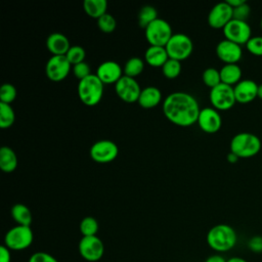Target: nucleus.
I'll return each instance as SVG.
<instances>
[{"label":"nucleus","mask_w":262,"mask_h":262,"mask_svg":"<svg viewBox=\"0 0 262 262\" xmlns=\"http://www.w3.org/2000/svg\"><path fill=\"white\" fill-rule=\"evenodd\" d=\"M201 108L196 98L184 91H175L167 95L163 102L165 117L174 125L189 127L198 122Z\"/></svg>","instance_id":"1"},{"label":"nucleus","mask_w":262,"mask_h":262,"mask_svg":"<svg viewBox=\"0 0 262 262\" xmlns=\"http://www.w3.org/2000/svg\"><path fill=\"white\" fill-rule=\"evenodd\" d=\"M208 246L217 253H224L231 250L237 241L233 227L228 224H217L211 227L207 233Z\"/></svg>","instance_id":"2"},{"label":"nucleus","mask_w":262,"mask_h":262,"mask_svg":"<svg viewBox=\"0 0 262 262\" xmlns=\"http://www.w3.org/2000/svg\"><path fill=\"white\" fill-rule=\"evenodd\" d=\"M103 87L104 84L96 74H91L85 79L79 81L77 86L78 97L85 105H96L103 96Z\"/></svg>","instance_id":"3"},{"label":"nucleus","mask_w":262,"mask_h":262,"mask_svg":"<svg viewBox=\"0 0 262 262\" xmlns=\"http://www.w3.org/2000/svg\"><path fill=\"white\" fill-rule=\"evenodd\" d=\"M260 138L250 132H239L235 134L229 143L230 151L239 159H248L256 156L261 149Z\"/></svg>","instance_id":"4"},{"label":"nucleus","mask_w":262,"mask_h":262,"mask_svg":"<svg viewBox=\"0 0 262 262\" xmlns=\"http://www.w3.org/2000/svg\"><path fill=\"white\" fill-rule=\"evenodd\" d=\"M34 241L31 226L15 225L10 228L4 236V246L10 251H23L28 249Z\"/></svg>","instance_id":"5"},{"label":"nucleus","mask_w":262,"mask_h":262,"mask_svg":"<svg viewBox=\"0 0 262 262\" xmlns=\"http://www.w3.org/2000/svg\"><path fill=\"white\" fill-rule=\"evenodd\" d=\"M169 58L182 61L188 58L193 50L191 39L184 33H175L165 46Z\"/></svg>","instance_id":"6"},{"label":"nucleus","mask_w":262,"mask_h":262,"mask_svg":"<svg viewBox=\"0 0 262 262\" xmlns=\"http://www.w3.org/2000/svg\"><path fill=\"white\" fill-rule=\"evenodd\" d=\"M144 35L149 45L165 47L172 37L173 32L167 20L158 17L144 29Z\"/></svg>","instance_id":"7"},{"label":"nucleus","mask_w":262,"mask_h":262,"mask_svg":"<svg viewBox=\"0 0 262 262\" xmlns=\"http://www.w3.org/2000/svg\"><path fill=\"white\" fill-rule=\"evenodd\" d=\"M209 99L212 107L217 111L230 110L236 102L233 87L224 83H220L210 90Z\"/></svg>","instance_id":"8"},{"label":"nucleus","mask_w":262,"mask_h":262,"mask_svg":"<svg viewBox=\"0 0 262 262\" xmlns=\"http://www.w3.org/2000/svg\"><path fill=\"white\" fill-rule=\"evenodd\" d=\"M80 256L88 262L99 261L104 254V245L97 236H82L78 245Z\"/></svg>","instance_id":"9"},{"label":"nucleus","mask_w":262,"mask_h":262,"mask_svg":"<svg viewBox=\"0 0 262 262\" xmlns=\"http://www.w3.org/2000/svg\"><path fill=\"white\" fill-rule=\"evenodd\" d=\"M90 158L99 164H106L114 161L119 154L118 145L110 139H100L94 142L89 150Z\"/></svg>","instance_id":"10"},{"label":"nucleus","mask_w":262,"mask_h":262,"mask_svg":"<svg viewBox=\"0 0 262 262\" xmlns=\"http://www.w3.org/2000/svg\"><path fill=\"white\" fill-rule=\"evenodd\" d=\"M72 68L66 55H52L46 62L45 74L50 81L60 82L69 76Z\"/></svg>","instance_id":"11"},{"label":"nucleus","mask_w":262,"mask_h":262,"mask_svg":"<svg viewBox=\"0 0 262 262\" xmlns=\"http://www.w3.org/2000/svg\"><path fill=\"white\" fill-rule=\"evenodd\" d=\"M223 35L225 39L238 45H246L252 37V30L247 21L232 18L224 28Z\"/></svg>","instance_id":"12"},{"label":"nucleus","mask_w":262,"mask_h":262,"mask_svg":"<svg viewBox=\"0 0 262 262\" xmlns=\"http://www.w3.org/2000/svg\"><path fill=\"white\" fill-rule=\"evenodd\" d=\"M141 88L136 79L123 75V77L115 84V91L119 98L127 103L137 102Z\"/></svg>","instance_id":"13"},{"label":"nucleus","mask_w":262,"mask_h":262,"mask_svg":"<svg viewBox=\"0 0 262 262\" xmlns=\"http://www.w3.org/2000/svg\"><path fill=\"white\" fill-rule=\"evenodd\" d=\"M233 18V9L226 2L215 4L208 14V25L213 29H222Z\"/></svg>","instance_id":"14"},{"label":"nucleus","mask_w":262,"mask_h":262,"mask_svg":"<svg viewBox=\"0 0 262 262\" xmlns=\"http://www.w3.org/2000/svg\"><path fill=\"white\" fill-rule=\"evenodd\" d=\"M196 123L202 131L205 133L213 134L220 130L222 126V118L219 114V111L209 106L201 108Z\"/></svg>","instance_id":"15"},{"label":"nucleus","mask_w":262,"mask_h":262,"mask_svg":"<svg viewBox=\"0 0 262 262\" xmlns=\"http://www.w3.org/2000/svg\"><path fill=\"white\" fill-rule=\"evenodd\" d=\"M216 55L224 64L237 63L243 56L242 46L227 39H223L216 46Z\"/></svg>","instance_id":"16"},{"label":"nucleus","mask_w":262,"mask_h":262,"mask_svg":"<svg viewBox=\"0 0 262 262\" xmlns=\"http://www.w3.org/2000/svg\"><path fill=\"white\" fill-rule=\"evenodd\" d=\"M95 74L104 85L116 84L124 75L122 67L115 60H105L101 62Z\"/></svg>","instance_id":"17"},{"label":"nucleus","mask_w":262,"mask_h":262,"mask_svg":"<svg viewBox=\"0 0 262 262\" xmlns=\"http://www.w3.org/2000/svg\"><path fill=\"white\" fill-rule=\"evenodd\" d=\"M233 91L236 102L249 103L257 98L258 84L250 79L241 80L236 85L233 86Z\"/></svg>","instance_id":"18"},{"label":"nucleus","mask_w":262,"mask_h":262,"mask_svg":"<svg viewBox=\"0 0 262 262\" xmlns=\"http://www.w3.org/2000/svg\"><path fill=\"white\" fill-rule=\"evenodd\" d=\"M46 48L52 55H66L71 48V44L66 35L54 32L47 37Z\"/></svg>","instance_id":"19"},{"label":"nucleus","mask_w":262,"mask_h":262,"mask_svg":"<svg viewBox=\"0 0 262 262\" xmlns=\"http://www.w3.org/2000/svg\"><path fill=\"white\" fill-rule=\"evenodd\" d=\"M169 59L167 50L163 46L149 45L144 52V60L152 68H162Z\"/></svg>","instance_id":"20"},{"label":"nucleus","mask_w":262,"mask_h":262,"mask_svg":"<svg viewBox=\"0 0 262 262\" xmlns=\"http://www.w3.org/2000/svg\"><path fill=\"white\" fill-rule=\"evenodd\" d=\"M162 101V92L158 87L147 86L143 88L140 92L138 98V104L142 108H154Z\"/></svg>","instance_id":"21"},{"label":"nucleus","mask_w":262,"mask_h":262,"mask_svg":"<svg viewBox=\"0 0 262 262\" xmlns=\"http://www.w3.org/2000/svg\"><path fill=\"white\" fill-rule=\"evenodd\" d=\"M219 71L221 82L226 85L233 87L242 80V69L237 63L224 64Z\"/></svg>","instance_id":"22"},{"label":"nucleus","mask_w":262,"mask_h":262,"mask_svg":"<svg viewBox=\"0 0 262 262\" xmlns=\"http://www.w3.org/2000/svg\"><path fill=\"white\" fill-rule=\"evenodd\" d=\"M17 156L9 146L0 148V169L5 173L13 172L17 167Z\"/></svg>","instance_id":"23"},{"label":"nucleus","mask_w":262,"mask_h":262,"mask_svg":"<svg viewBox=\"0 0 262 262\" xmlns=\"http://www.w3.org/2000/svg\"><path fill=\"white\" fill-rule=\"evenodd\" d=\"M11 217L17 223V225L31 226L33 221V215L31 210L24 204H14L11 208Z\"/></svg>","instance_id":"24"},{"label":"nucleus","mask_w":262,"mask_h":262,"mask_svg":"<svg viewBox=\"0 0 262 262\" xmlns=\"http://www.w3.org/2000/svg\"><path fill=\"white\" fill-rule=\"evenodd\" d=\"M83 8L88 16L98 19L106 13L107 2L106 0H85Z\"/></svg>","instance_id":"25"},{"label":"nucleus","mask_w":262,"mask_h":262,"mask_svg":"<svg viewBox=\"0 0 262 262\" xmlns=\"http://www.w3.org/2000/svg\"><path fill=\"white\" fill-rule=\"evenodd\" d=\"M144 69V61L138 57V56H133L130 57L124 64L123 68V73L125 76L131 77V78H136L139 76Z\"/></svg>","instance_id":"26"},{"label":"nucleus","mask_w":262,"mask_h":262,"mask_svg":"<svg viewBox=\"0 0 262 262\" xmlns=\"http://www.w3.org/2000/svg\"><path fill=\"white\" fill-rule=\"evenodd\" d=\"M137 18H138V25L142 29H145L148 25H150L154 20L158 18V11L151 5H144L140 8Z\"/></svg>","instance_id":"27"},{"label":"nucleus","mask_w":262,"mask_h":262,"mask_svg":"<svg viewBox=\"0 0 262 262\" xmlns=\"http://www.w3.org/2000/svg\"><path fill=\"white\" fill-rule=\"evenodd\" d=\"M15 121V113L8 103L0 102V127L2 129L9 128Z\"/></svg>","instance_id":"28"},{"label":"nucleus","mask_w":262,"mask_h":262,"mask_svg":"<svg viewBox=\"0 0 262 262\" xmlns=\"http://www.w3.org/2000/svg\"><path fill=\"white\" fill-rule=\"evenodd\" d=\"M79 229L83 236H93L97 234L99 225L97 220L94 217L87 216L81 220Z\"/></svg>","instance_id":"29"},{"label":"nucleus","mask_w":262,"mask_h":262,"mask_svg":"<svg viewBox=\"0 0 262 262\" xmlns=\"http://www.w3.org/2000/svg\"><path fill=\"white\" fill-rule=\"evenodd\" d=\"M202 80H203V83L210 89L222 83L221 77H220V71L215 68H207L202 74Z\"/></svg>","instance_id":"30"},{"label":"nucleus","mask_w":262,"mask_h":262,"mask_svg":"<svg viewBox=\"0 0 262 262\" xmlns=\"http://www.w3.org/2000/svg\"><path fill=\"white\" fill-rule=\"evenodd\" d=\"M162 73L167 79H175L181 73V61L169 58L162 67Z\"/></svg>","instance_id":"31"},{"label":"nucleus","mask_w":262,"mask_h":262,"mask_svg":"<svg viewBox=\"0 0 262 262\" xmlns=\"http://www.w3.org/2000/svg\"><path fill=\"white\" fill-rule=\"evenodd\" d=\"M98 29L105 34L113 33L117 27V20L111 13H105L97 19Z\"/></svg>","instance_id":"32"},{"label":"nucleus","mask_w":262,"mask_h":262,"mask_svg":"<svg viewBox=\"0 0 262 262\" xmlns=\"http://www.w3.org/2000/svg\"><path fill=\"white\" fill-rule=\"evenodd\" d=\"M66 56H67L68 60L71 62V64L74 66V64L80 63L82 61H85L86 52L82 46L74 45V46H71V48L67 52Z\"/></svg>","instance_id":"33"},{"label":"nucleus","mask_w":262,"mask_h":262,"mask_svg":"<svg viewBox=\"0 0 262 262\" xmlns=\"http://www.w3.org/2000/svg\"><path fill=\"white\" fill-rule=\"evenodd\" d=\"M17 95V91L14 85L10 83L2 84L0 88V102L10 104L12 101L15 100Z\"/></svg>","instance_id":"34"},{"label":"nucleus","mask_w":262,"mask_h":262,"mask_svg":"<svg viewBox=\"0 0 262 262\" xmlns=\"http://www.w3.org/2000/svg\"><path fill=\"white\" fill-rule=\"evenodd\" d=\"M247 50L256 56H262V36L251 37L246 44Z\"/></svg>","instance_id":"35"},{"label":"nucleus","mask_w":262,"mask_h":262,"mask_svg":"<svg viewBox=\"0 0 262 262\" xmlns=\"http://www.w3.org/2000/svg\"><path fill=\"white\" fill-rule=\"evenodd\" d=\"M72 71L75 75L76 78L80 80L82 79H85L86 77L90 76L91 75V69H90V66L88 62L86 61H82L80 63H77V64H74L73 68H72Z\"/></svg>","instance_id":"36"},{"label":"nucleus","mask_w":262,"mask_h":262,"mask_svg":"<svg viewBox=\"0 0 262 262\" xmlns=\"http://www.w3.org/2000/svg\"><path fill=\"white\" fill-rule=\"evenodd\" d=\"M233 9V18L238 20L247 21V18L249 17L251 13V6L245 1L243 4L238 5L237 7L232 8Z\"/></svg>","instance_id":"37"},{"label":"nucleus","mask_w":262,"mask_h":262,"mask_svg":"<svg viewBox=\"0 0 262 262\" xmlns=\"http://www.w3.org/2000/svg\"><path fill=\"white\" fill-rule=\"evenodd\" d=\"M28 262H58V261L49 253L36 252L30 256Z\"/></svg>","instance_id":"38"},{"label":"nucleus","mask_w":262,"mask_h":262,"mask_svg":"<svg viewBox=\"0 0 262 262\" xmlns=\"http://www.w3.org/2000/svg\"><path fill=\"white\" fill-rule=\"evenodd\" d=\"M248 247L253 253H262V236L254 235L248 242Z\"/></svg>","instance_id":"39"},{"label":"nucleus","mask_w":262,"mask_h":262,"mask_svg":"<svg viewBox=\"0 0 262 262\" xmlns=\"http://www.w3.org/2000/svg\"><path fill=\"white\" fill-rule=\"evenodd\" d=\"M0 262H11L10 250L4 245L0 246Z\"/></svg>","instance_id":"40"},{"label":"nucleus","mask_w":262,"mask_h":262,"mask_svg":"<svg viewBox=\"0 0 262 262\" xmlns=\"http://www.w3.org/2000/svg\"><path fill=\"white\" fill-rule=\"evenodd\" d=\"M205 262H227V260H226L223 256H221V255H219V254H215V255L209 256V257L206 259Z\"/></svg>","instance_id":"41"},{"label":"nucleus","mask_w":262,"mask_h":262,"mask_svg":"<svg viewBox=\"0 0 262 262\" xmlns=\"http://www.w3.org/2000/svg\"><path fill=\"white\" fill-rule=\"evenodd\" d=\"M226 160H227L228 163L234 164V163H236V162L239 160V158H238L236 155H234L233 152L229 151V152L227 154V156H226Z\"/></svg>","instance_id":"42"},{"label":"nucleus","mask_w":262,"mask_h":262,"mask_svg":"<svg viewBox=\"0 0 262 262\" xmlns=\"http://www.w3.org/2000/svg\"><path fill=\"white\" fill-rule=\"evenodd\" d=\"M245 1H246V0H226V2H227L232 8L237 7L238 5L243 4Z\"/></svg>","instance_id":"43"},{"label":"nucleus","mask_w":262,"mask_h":262,"mask_svg":"<svg viewBox=\"0 0 262 262\" xmlns=\"http://www.w3.org/2000/svg\"><path fill=\"white\" fill-rule=\"evenodd\" d=\"M227 262H248V261L242 257H231L227 259Z\"/></svg>","instance_id":"44"},{"label":"nucleus","mask_w":262,"mask_h":262,"mask_svg":"<svg viewBox=\"0 0 262 262\" xmlns=\"http://www.w3.org/2000/svg\"><path fill=\"white\" fill-rule=\"evenodd\" d=\"M257 97L262 100V84L258 85V92H257Z\"/></svg>","instance_id":"45"},{"label":"nucleus","mask_w":262,"mask_h":262,"mask_svg":"<svg viewBox=\"0 0 262 262\" xmlns=\"http://www.w3.org/2000/svg\"><path fill=\"white\" fill-rule=\"evenodd\" d=\"M260 26H261V29H262V18H261V20H260Z\"/></svg>","instance_id":"46"}]
</instances>
